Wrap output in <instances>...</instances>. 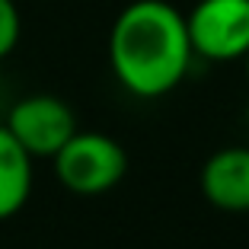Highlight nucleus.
<instances>
[{"mask_svg": "<svg viewBox=\"0 0 249 249\" xmlns=\"http://www.w3.org/2000/svg\"><path fill=\"white\" fill-rule=\"evenodd\" d=\"M52 160L61 185L83 198L106 195L109 189L122 182L124 169H128L124 147L115 138L99 131H73V138Z\"/></svg>", "mask_w": 249, "mask_h": 249, "instance_id": "nucleus-2", "label": "nucleus"}, {"mask_svg": "<svg viewBox=\"0 0 249 249\" xmlns=\"http://www.w3.org/2000/svg\"><path fill=\"white\" fill-rule=\"evenodd\" d=\"M32 192V157L0 124V220L22 211Z\"/></svg>", "mask_w": 249, "mask_h": 249, "instance_id": "nucleus-6", "label": "nucleus"}, {"mask_svg": "<svg viewBox=\"0 0 249 249\" xmlns=\"http://www.w3.org/2000/svg\"><path fill=\"white\" fill-rule=\"evenodd\" d=\"M109 61L118 83L141 99L176 89L192 64L185 16L166 0H134L118 13L109 36Z\"/></svg>", "mask_w": 249, "mask_h": 249, "instance_id": "nucleus-1", "label": "nucleus"}, {"mask_svg": "<svg viewBox=\"0 0 249 249\" xmlns=\"http://www.w3.org/2000/svg\"><path fill=\"white\" fill-rule=\"evenodd\" d=\"M201 192L220 211H249V147H224L201 169Z\"/></svg>", "mask_w": 249, "mask_h": 249, "instance_id": "nucleus-5", "label": "nucleus"}, {"mask_svg": "<svg viewBox=\"0 0 249 249\" xmlns=\"http://www.w3.org/2000/svg\"><path fill=\"white\" fill-rule=\"evenodd\" d=\"M192 54L240 61L249 52V0H198L185 16Z\"/></svg>", "mask_w": 249, "mask_h": 249, "instance_id": "nucleus-3", "label": "nucleus"}, {"mask_svg": "<svg viewBox=\"0 0 249 249\" xmlns=\"http://www.w3.org/2000/svg\"><path fill=\"white\" fill-rule=\"evenodd\" d=\"M19 42V10L13 0H0V58H7Z\"/></svg>", "mask_w": 249, "mask_h": 249, "instance_id": "nucleus-7", "label": "nucleus"}, {"mask_svg": "<svg viewBox=\"0 0 249 249\" xmlns=\"http://www.w3.org/2000/svg\"><path fill=\"white\" fill-rule=\"evenodd\" d=\"M243 58H246V73H249V52H246V54H243Z\"/></svg>", "mask_w": 249, "mask_h": 249, "instance_id": "nucleus-8", "label": "nucleus"}, {"mask_svg": "<svg viewBox=\"0 0 249 249\" xmlns=\"http://www.w3.org/2000/svg\"><path fill=\"white\" fill-rule=\"evenodd\" d=\"M7 131L29 157H54L77 131L73 109L58 96H26L10 109Z\"/></svg>", "mask_w": 249, "mask_h": 249, "instance_id": "nucleus-4", "label": "nucleus"}]
</instances>
